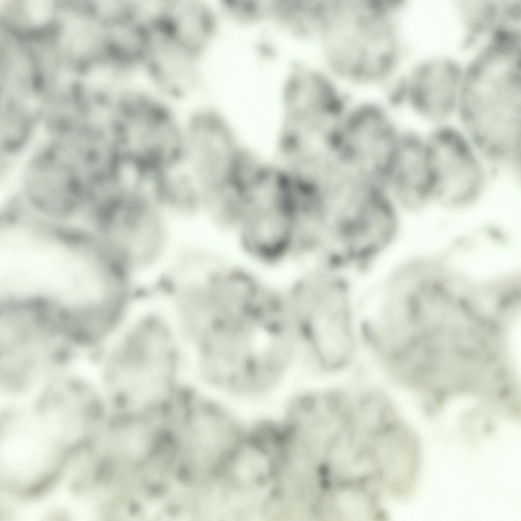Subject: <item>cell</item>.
Segmentation results:
<instances>
[{
	"instance_id": "obj_4",
	"label": "cell",
	"mask_w": 521,
	"mask_h": 521,
	"mask_svg": "<svg viewBox=\"0 0 521 521\" xmlns=\"http://www.w3.org/2000/svg\"><path fill=\"white\" fill-rule=\"evenodd\" d=\"M404 127L382 95H355L332 131L329 148L346 168L377 183Z\"/></svg>"
},
{
	"instance_id": "obj_15",
	"label": "cell",
	"mask_w": 521,
	"mask_h": 521,
	"mask_svg": "<svg viewBox=\"0 0 521 521\" xmlns=\"http://www.w3.org/2000/svg\"><path fill=\"white\" fill-rule=\"evenodd\" d=\"M66 164L46 160L29 171L27 185L38 211L45 217L59 219L70 216L74 209L73 177Z\"/></svg>"
},
{
	"instance_id": "obj_12",
	"label": "cell",
	"mask_w": 521,
	"mask_h": 521,
	"mask_svg": "<svg viewBox=\"0 0 521 521\" xmlns=\"http://www.w3.org/2000/svg\"><path fill=\"white\" fill-rule=\"evenodd\" d=\"M152 29L191 54L202 59L214 30L211 10L202 0H167L153 4Z\"/></svg>"
},
{
	"instance_id": "obj_14",
	"label": "cell",
	"mask_w": 521,
	"mask_h": 521,
	"mask_svg": "<svg viewBox=\"0 0 521 521\" xmlns=\"http://www.w3.org/2000/svg\"><path fill=\"white\" fill-rule=\"evenodd\" d=\"M248 253L265 262H274L291 249L298 238L297 221L278 208L256 209L244 215L238 224Z\"/></svg>"
},
{
	"instance_id": "obj_1",
	"label": "cell",
	"mask_w": 521,
	"mask_h": 521,
	"mask_svg": "<svg viewBox=\"0 0 521 521\" xmlns=\"http://www.w3.org/2000/svg\"><path fill=\"white\" fill-rule=\"evenodd\" d=\"M402 9L393 0H334L318 36L322 66L353 94H380L402 70Z\"/></svg>"
},
{
	"instance_id": "obj_11",
	"label": "cell",
	"mask_w": 521,
	"mask_h": 521,
	"mask_svg": "<svg viewBox=\"0 0 521 521\" xmlns=\"http://www.w3.org/2000/svg\"><path fill=\"white\" fill-rule=\"evenodd\" d=\"M201 60L152 31L140 76L150 89L177 106L195 97Z\"/></svg>"
},
{
	"instance_id": "obj_8",
	"label": "cell",
	"mask_w": 521,
	"mask_h": 521,
	"mask_svg": "<svg viewBox=\"0 0 521 521\" xmlns=\"http://www.w3.org/2000/svg\"><path fill=\"white\" fill-rule=\"evenodd\" d=\"M182 165L204 189L221 181L237 156L230 134L216 113L194 105L183 115Z\"/></svg>"
},
{
	"instance_id": "obj_10",
	"label": "cell",
	"mask_w": 521,
	"mask_h": 521,
	"mask_svg": "<svg viewBox=\"0 0 521 521\" xmlns=\"http://www.w3.org/2000/svg\"><path fill=\"white\" fill-rule=\"evenodd\" d=\"M417 461L414 436L396 417L372 436L370 476L383 496L400 498L410 491L416 475Z\"/></svg>"
},
{
	"instance_id": "obj_9",
	"label": "cell",
	"mask_w": 521,
	"mask_h": 521,
	"mask_svg": "<svg viewBox=\"0 0 521 521\" xmlns=\"http://www.w3.org/2000/svg\"><path fill=\"white\" fill-rule=\"evenodd\" d=\"M378 186L400 210L419 211L432 203L425 133L404 127L380 176Z\"/></svg>"
},
{
	"instance_id": "obj_2",
	"label": "cell",
	"mask_w": 521,
	"mask_h": 521,
	"mask_svg": "<svg viewBox=\"0 0 521 521\" xmlns=\"http://www.w3.org/2000/svg\"><path fill=\"white\" fill-rule=\"evenodd\" d=\"M177 107L144 83L132 82L122 88L113 131L126 165L152 173L180 163L183 119Z\"/></svg>"
},
{
	"instance_id": "obj_16",
	"label": "cell",
	"mask_w": 521,
	"mask_h": 521,
	"mask_svg": "<svg viewBox=\"0 0 521 521\" xmlns=\"http://www.w3.org/2000/svg\"><path fill=\"white\" fill-rule=\"evenodd\" d=\"M29 6L31 16L36 22L45 20L49 15L50 6L47 2L34 1Z\"/></svg>"
},
{
	"instance_id": "obj_5",
	"label": "cell",
	"mask_w": 521,
	"mask_h": 521,
	"mask_svg": "<svg viewBox=\"0 0 521 521\" xmlns=\"http://www.w3.org/2000/svg\"><path fill=\"white\" fill-rule=\"evenodd\" d=\"M432 203L459 209L479 201L488 188L492 167L457 124L426 133Z\"/></svg>"
},
{
	"instance_id": "obj_7",
	"label": "cell",
	"mask_w": 521,
	"mask_h": 521,
	"mask_svg": "<svg viewBox=\"0 0 521 521\" xmlns=\"http://www.w3.org/2000/svg\"><path fill=\"white\" fill-rule=\"evenodd\" d=\"M309 344L318 365L326 371L346 367L357 348L356 330L348 289L333 276L316 282L305 298Z\"/></svg>"
},
{
	"instance_id": "obj_17",
	"label": "cell",
	"mask_w": 521,
	"mask_h": 521,
	"mask_svg": "<svg viewBox=\"0 0 521 521\" xmlns=\"http://www.w3.org/2000/svg\"><path fill=\"white\" fill-rule=\"evenodd\" d=\"M512 334V349H513V355L515 364L518 368L517 364L520 367V326L515 325L513 329Z\"/></svg>"
},
{
	"instance_id": "obj_6",
	"label": "cell",
	"mask_w": 521,
	"mask_h": 521,
	"mask_svg": "<svg viewBox=\"0 0 521 521\" xmlns=\"http://www.w3.org/2000/svg\"><path fill=\"white\" fill-rule=\"evenodd\" d=\"M169 220L150 195L132 193L106 213L102 222L101 236L131 268L145 271L158 265L167 252Z\"/></svg>"
},
{
	"instance_id": "obj_13",
	"label": "cell",
	"mask_w": 521,
	"mask_h": 521,
	"mask_svg": "<svg viewBox=\"0 0 521 521\" xmlns=\"http://www.w3.org/2000/svg\"><path fill=\"white\" fill-rule=\"evenodd\" d=\"M383 495L369 479L325 483L318 497L315 517L329 521H377L385 513Z\"/></svg>"
},
{
	"instance_id": "obj_3",
	"label": "cell",
	"mask_w": 521,
	"mask_h": 521,
	"mask_svg": "<svg viewBox=\"0 0 521 521\" xmlns=\"http://www.w3.org/2000/svg\"><path fill=\"white\" fill-rule=\"evenodd\" d=\"M168 324L163 313L147 310L124 332L111 364L119 395L143 403L169 392L176 373L178 348Z\"/></svg>"
}]
</instances>
